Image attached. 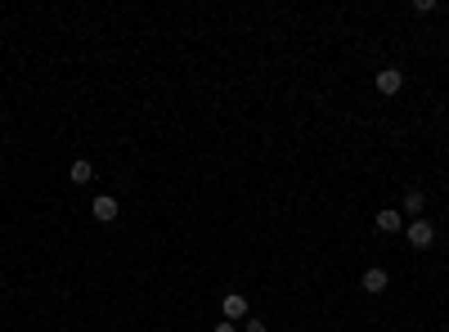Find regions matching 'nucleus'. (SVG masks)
<instances>
[{
  "instance_id": "1",
  "label": "nucleus",
  "mask_w": 449,
  "mask_h": 332,
  "mask_svg": "<svg viewBox=\"0 0 449 332\" xmlns=\"http://www.w3.org/2000/svg\"><path fill=\"white\" fill-rule=\"evenodd\" d=\"M387 283H391V274L382 270V265H368V270L359 274V288H364L368 297H378V292H387Z\"/></svg>"
},
{
  "instance_id": "2",
  "label": "nucleus",
  "mask_w": 449,
  "mask_h": 332,
  "mask_svg": "<svg viewBox=\"0 0 449 332\" xmlns=\"http://www.w3.org/2000/svg\"><path fill=\"white\" fill-rule=\"evenodd\" d=\"M432 243H436V225L432 220H414L409 225V247L423 252V247H432Z\"/></svg>"
},
{
  "instance_id": "3",
  "label": "nucleus",
  "mask_w": 449,
  "mask_h": 332,
  "mask_svg": "<svg viewBox=\"0 0 449 332\" xmlns=\"http://www.w3.org/2000/svg\"><path fill=\"white\" fill-rule=\"evenodd\" d=\"M373 225L382 234H400V229H405V211H400V207H382V211L373 216Z\"/></svg>"
},
{
  "instance_id": "4",
  "label": "nucleus",
  "mask_w": 449,
  "mask_h": 332,
  "mask_svg": "<svg viewBox=\"0 0 449 332\" xmlns=\"http://www.w3.org/2000/svg\"><path fill=\"white\" fill-rule=\"evenodd\" d=\"M90 216H94V220H103V225L117 220V198H112V193H99V198L90 202Z\"/></svg>"
},
{
  "instance_id": "5",
  "label": "nucleus",
  "mask_w": 449,
  "mask_h": 332,
  "mask_svg": "<svg viewBox=\"0 0 449 332\" xmlns=\"http://www.w3.org/2000/svg\"><path fill=\"white\" fill-rule=\"evenodd\" d=\"M221 310H225V319H229V324H234V319H247V297H243V292H225Z\"/></svg>"
},
{
  "instance_id": "6",
  "label": "nucleus",
  "mask_w": 449,
  "mask_h": 332,
  "mask_svg": "<svg viewBox=\"0 0 449 332\" xmlns=\"http://www.w3.org/2000/svg\"><path fill=\"white\" fill-rule=\"evenodd\" d=\"M378 90L382 94H400V90H405V72H400V68H382L378 72Z\"/></svg>"
},
{
  "instance_id": "7",
  "label": "nucleus",
  "mask_w": 449,
  "mask_h": 332,
  "mask_svg": "<svg viewBox=\"0 0 449 332\" xmlns=\"http://www.w3.org/2000/svg\"><path fill=\"white\" fill-rule=\"evenodd\" d=\"M68 180H72V184H90V180H94V166L85 162V157H76V162L68 166Z\"/></svg>"
},
{
  "instance_id": "8",
  "label": "nucleus",
  "mask_w": 449,
  "mask_h": 332,
  "mask_svg": "<svg viewBox=\"0 0 449 332\" xmlns=\"http://www.w3.org/2000/svg\"><path fill=\"white\" fill-rule=\"evenodd\" d=\"M423 207H427V193H423V189H405V211L409 216H423Z\"/></svg>"
},
{
  "instance_id": "9",
  "label": "nucleus",
  "mask_w": 449,
  "mask_h": 332,
  "mask_svg": "<svg viewBox=\"0 0 449 332\" xmlns=\"http://www.w3.org/2000/svg\"><path fill=\"white\" fill-rule=\"evenodd\" d=\"M243 332H265V324L261 319H243Z\"/></svg>"
},
{
  "instance_id": "10",
  "label": "nucleus",
  "mask_w": 449,
  "mask_h": 332,
  "mask_svg": "<svg viewBox=\"0 0 449 332\" xmlns=\"http://www.w3.org/2000/svg\"><path fill=\"white\" fill-rule=\"evenodd\" d=\"M212 332H238V324H229V319H225V324H216Z\"/></svg>"
}]
</instances>
